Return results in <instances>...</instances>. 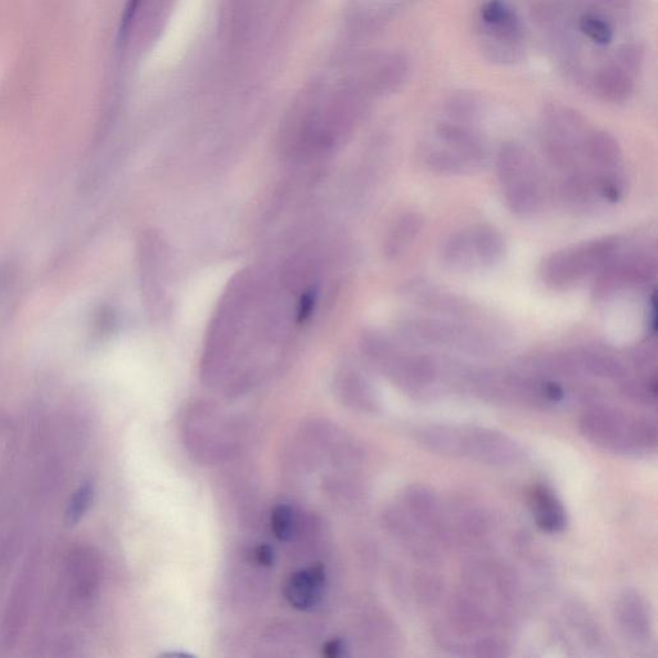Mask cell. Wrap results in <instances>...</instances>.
<instances>
[{"mask_svg":"<svg viewBox=\"0 0 658 658\" xmlns=\"http://www.w3.org/2000/svg\"><path fill=\"white\" fill-rule=\"evenodd\" d=\"M620 60L626 71L637 70L639 63L642 62V52L635 45H626L624 49H621Z\"/></svg>","mask_w":658,"mask_h":658,"instance_id":"cell-23","label":"cell"},{"mask_svg":"<svg viewBox=\"0 0 658 658\" xmlns=\"http://www.w3.org/2000/svg\"><path fill=\"white\" fill-rule=\"evenodd\" d=\"M461 458L495 467L513 466L520 461V446L511 437L486 428H463Z\"/></svg>","mask_w":658,"mask_h":658,"instance_id":"cell-11","label":"cell"},{"mask_svg":"<svg viewBox=\"0 0 658 658\" xmlns=\"http://www.w3.org/2000/svg\"><path fill=\"white\" fill-rule=\"evenodd\" d=\"M497 175L508 209L520 218L534 216L544 204L542 173L534 156L520 143L503 144L497 157Z\"/></svg>","mask_w":658,"mask_h":658,"instance_id":"cell-2","label":"cell"},{"mask_svg":"<svg viewBox=\"0 0 658 658\" xmlns=\"http://www.w3.org/2000/svg\"><path fill=\"white\" fill-rule=\"evenodd\" d=\"M346 643L342 639H331L322 648L323 656L328 658H341L346 656Z\"/></svg>","mask_w":658,"mask_h":658,"instance_id":"cell-24","label":"cell"},{"mask_svg":"<svg viewBox=\"0 0 658 658\" xmlns=\"http://www.w3.org/2000/svg\"><path fill=\"white\" fill-rule=\"evenodd\" d=\"M585 439L617 454H638L657 445V423L651 418H633L614 409L589 410L580 419Z\"/></svg>","mask_w":658,"mask_h":658,"instance_id":"cell-3","label":"cell"},{"mask_svg":"<svg viewBox=\"0 0 658 658\" xmlns=\"http://www.w3.org/2000/svg\"><path fill=\"white\" fill-rule=\"evenodd\" d=\"M425 219L418 213H405L390 228L385 241V254L391 260L403 256L421 234Z\"/></svg>","mask_w":658,"mask_h":658,"instance_id":"cell-16","label":"cell"},{"mask_svg":"<svg viewBox=\"0 0 658 658\" xmlns=\"http://www.w3.org/2000/svg\"><path fill=\"white\" fill-rule=\"evenodd\" d=\"M272 533L281 542H290L297 531V516L295 509L288 504H279L270 516Z\"/></svg>","mask_w":658,"mask_h":658,"instance_id":"cell-20","label":"cell"},{"mask_svg":"<svg viewBox=\"0 0 658 658\" xmlns=\"http://www.w3.org/2000/svg\"><path fill=\"white\" fill-rule=\"evenodd\" d=\"M183 435L189 454L202 463L222 461L236 445L231 419L207 407L189 409Z\"/></svg>","mask_w":658,"mask_h":658,"instance_id":"cell-8","label":"cell"},{"mask_svg":"<svg viewBox=\"0 0 658 658\" xmlns=\"http://www.w3.org/2000/svg\"><path fill=\"white\" fill-rule=\"evenodd\" d=\"M400 337L414 347L452 346L472 353H484L493 345L482 329L444 319H410L401 324Z\"/></svg>","mask_w":658,"mask_h":658,"instance_id":"cell-10","label":"cell"},{"mask_svg":"<svg viewBox=\"0 0 658 658\" xmlns=\"http://www.w3.org/2000/svg\"><path fill=\"white\" fill-rule=\"evenodd\" d=\"M93 489L89 484L81 486L71 499L69 509H67V521L70 525L76 524L87 513L93 502Z\"/></svg>","mask_w":658,"mask_h":658,"instance_id":"cell-22","label":"cell"},{"mask_svg":"<svg viewBox=\"0 0 658 658\" xmlns=\"http://www.w3.org/2000/svg\"><path fill=\"white\" fill-rule=\"evenodd\" d=\"M326 587V569L318 563L292 574L286 581L283 594L296 610L308 612L321 605Z\"/></svg>","mask_w":658,"mask_h":658,"instance_id":"cell-12","label":"cell"},{"mask_svg":"<svg viewBox=\"0 0 658 658\" xmlns=\"http://www.w3.org/2000/svg\"><path fill=\"white\" fill-rule=\"evenodd\" d=\"M617 625L626 639L634 643L650 641L652 633V619L650 606L646 599L635 590H626L617 599L616 607Z\"/></svg>","mask_w":658,"mask_h":658,"instance_id":"cell-13","label":"cell"},{"mask_svg":"<svg viewBox=\"0 0 658 658\" xmlns=\"http://www.w3.org/2000/svg\"><path fill=\"white\" fill-rule=\"evenodd\" d=\"M254 554L255 561L256 563H259L260 566L270 567L273 565L274 552L269 545H259V547L255 549Z\"/></svg>","mask_w":658,"mask_h":658,"instance_id":"cell-25","label":"cell"},{"mask_svg":"<svg viewBox=\"0 0 658 658\" xmlns=\"http://www.w3.org/2000/svg\"><path fill=\"white\" fill-rule=\"evenodd\" d=\"M341 389L342 398L354 408L364 412H373L377 409V399L371 385L359 374H347Z\"/></svg>","mask_w":658,"mask_h":658,"instance_id":"cell-19","label":"cell"},{"mask_svg":"<svg viewBox=\"0 0 658 658\" xmlns=\"http://www.w3.org/2000/svg\"><path fill=\"white\" fill-rule=\"evenodd\" d=\"M404 294L414 305L430 313L463 319L470 312L468 305L464 304L459 297L450 294V292H444L439 287L431 285V283L423 281L410 282L405 287Z\"/></svg>","mask_w":658,"mask_h":658,"instance_id":"cell-14","label":"cell"},{"mask_svg":"<svg viewBox=\"0 0 658 658\" xmlns=\"http://www.w3.org/2000/svg\"><path fill=\"white\" fill-rule=\"evenodd\" d=\"M596 92L599 97L608 103L621 105L629 101L634 92V85L630 72L621 67H606L596 76Z\"/></svg>","mask_w":658,"mask_h":658,"instance_id":"cell-17","label":"cell"},{"mask_svg":"<svg viewBox=\"0 0 658 658\" xmlns=\"http://www.w3.org/2000/svg\"><path fill=\"white\" fill-rule=\"evenodd\" d=\"M647 326H648V332H650L651 335L655 336L657 329V308H656L655 294L651 296L650 308H648V315H647Z\"/></svg>","mask_w":658,"mask_h":658,"instance_id":"cell-26","label":"cell"},{"mask_svg":"<svg viewBox=\"0 0 658 658\" xmlns=\"http://www.w3.org/2000/svg\"><path fill=\"white\" fill-rule=\"evenodd\" d=\"M590 132L587 120L574 108L561 105L545 107L543 147L548 161L565 177L585 169V151Z\"/></svg>","mask_w":658,"mask_h":658,"instance_id":"cell-5","label":"cell"},{"mask_svg":"<svg viewBox=\"0 0 658 658\" xmlns=\"http://www.w3.org/2000/svg\"><path fill=\"white\" fill-rule=\"evenodd\" d=\"M623 246L619 237H603L553 252L540 265V278L551 290H570L596 276Z\"/></svg>","mask_w":658,"mask_h":658,"instance_id":"cell-4","label":"cell"},{"mask_svg":"<svg viewBox=\"0 0 658 658\" xmlns=\"http://www.w3.org/2000/svg\"><path fill=\"white\" fill-rule=\"evenodd\" d=\"M506 252V240L497 228L477 224L452 234L441 250V260L453 272L468 273L494 268Z\"/></svg>","mask_w":658,"mask_h":658,"instance_id":"cell-6","label":"cell"},{"mask_svg":"<svg viewBox=\"0 0 658 658\" xmlns=\"http://www.w3.org/2000/svg\"><path fill=\"white\" fill-rule=\"evenodd\" d=\"M536 524L548 533H560L566 526V512L560 499L547 486H536L531 493Z\"/></svg>","mask_w":658,"mask_h":658,"instance_id":"cell-15","label":"cell"},{"mask_svg":"<svg viewBox=\"0 0 658 658\" xmlns=\"http://www.w3.org/2000/svg\"><path fill=\"white\" fill-rule=\"evenodd\" d=\"M488 146L476 124L444 117L434 138L422 146L421 161L431 173L462 177L479 173L488 162Z\"/></svg>","mask_w":658,"mask_h":658,"instance_id":"cell-1","label":"cell"},{"mask_svg":"<svg viewBox=\"0 0 658 658\" xmlns=\"http://www.w3.org/2000/svg\"><path fill=\"white\" fill-rule=\"evenodd\" d=\"M576 355L579 368L603 378H624L626 368L617 356L607 353L605 350L585 349Z\"/></svg>","mask_w":658,"mask_h":658,"instance_id":"cell-18","label":"cell"},{"mask_svg":"<svg viewBox=\"0 0 658 658\" xmlns=\"http://www.w3.org/2000/svg\"><path fill=\"white\" fill-rule=\"evenodd\" d=\"M580 30L592 42L607 45L614 39V31L607 21L596 15H584L580 18Z\"/></svg>","mask_w":658,"mask_h":658,"instance_id":"cell-21","label":"cell"},{"mask_svg":"<svg viewBox=\"0 0 658 658\" xmlns=\"http://www.w3.org/2000/svg\"><path fill=\"white\" fill-rule=\"evenodd\" d=\"M656 276L655 254L643 249L625 251L623 246L594 276V299L605 300L620 292L639 290L655 281Z\"/></svg>","mask_w":658,"mask_h":658,"instance_id":"cell-9","label":"cell"},{"mask_svg":"<svg viewBox=\"0 0 658 658\" xmlns=\"http://www.w3.org/2000/svg\"><path fill=\"white\" fill-rule=\"evenodd\" d=\"M585 166L598 195L606 204H616L624 197L626 171L619 142L605 130H592L585 151Z\"/></svg>","mask_w":658,"mask_h":658,"instance_id":"cell-7","label":"cell"}]
</instances>
